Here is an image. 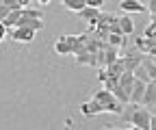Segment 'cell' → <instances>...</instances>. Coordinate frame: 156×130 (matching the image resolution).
I'll list each match as a JSON object with an SVG mask.
<instances>
[{
    "mask_svg": "<svg viewBox=\"0 0 156 130\" xmlns=\"http://www.w3.org/2000/svg\"><path fill=\"white\" fill-rule=\"evenodd\" d=\"M7 28L13 26H28L33 30H41L44 28V13L39 9H30V7H20L15 11H11L5 20H0Z\"/></svg>",
    "mask_w": 156,
    "mask_h": 130,
    "instance_id": "1",
    "label": "cell"
},
{
    "mask_svg": "<svg viewBox=\"0 0 156 130\" xmlns=\"http://www.w3.org/2000/svg\"><path fill=\"white\" fill-rule=\"evenodd\" d=\"M139 104H143L145 108H154L156 106V80H150V83H145V89H143V98H141V102Z\"/></svg>",
    "mask_w": 156,
    "mask_h": 130,
    "instance_id": "7",
    "label": "cell"
},
{
    "mask_svg": "<svg viewBox=\"0 0 156 130\" xmlns=\"http://www.w3.org/2000/svg\"><path fill=\"white\" fill-rule=\"evenodd\" d=\"M117 22H119V28H122L124 35H132V30H134V22L130 20L128 15H117Z\"/></svg>",
    "mask_w": 156,
    "mask_h": 130,
    "instance_id": "14",
    "label": "cell"
},
{
    "mask_svg": "<svg viewBox=\"0 0 156 130\" xmlns=\"http://www.w3.org/2000/svg\"><path fill=\"white\" fill-rule=\"evenodd\" d=\"M15 9H20V2H17V0H0V20H5V17H7L11 11H15Z\"/></svg>",
    "mask_w": 156,
    "mask_h": 130,
    "instance_id": "13",
    "label": "cell"
},
{
    "mask_svg": "<svg viewBox=\"0 0 156 130\" xmlns=\"http://www.w3.org/2000/svg\"><path fill=\"white\" fill-rule=\"evenodd\" d=\"M141 59H143V54L136 50V48H132V50H128L124 57H122V61H124V72H132L136 65L141 63Z\"/></svg>",
    "mask_w": 156,
    "mask_h": 130,
    "instance_id": "8",
    "label": "cell"
},
{
    "mask_svg": "<svg viewBox=\"0 0 156 130\" xmlns=\"http://www.w3.org/2000/svg\"><path fill=\"white\" fill-rule=\"evenodd\" d=\"M37 2H39V5H48V2H50V0H37Z\"/></svg>",
    "mask_w": 156,
    "mask_h": 130,
    "instance_id": "23",
    "label": "cell"
},
{
    "mask_svg": "<svg viewBox=\"0 0 156 130\" xmlns=\"http://www.w3.org/2000/svg\"><path fill=\"white\" fill-rule=\"evenodd\" d=\"M9 30H11V39L13 41H20V44H30L35 39V33H37V30H33L28 26H13Z\"/></svg>",
    "mask_w": 156,
    "mask_h": 130,
    "instance_id": "6",
    "label": "cell"
},
{
    "mask_svg": "<svg viewBox=\"0 0 156 130\" xmlns=\"http://www.w3.org/2000/svg\"><path fill=\"white\" fill-rule=\"evenodd\" d=\"M7 33H9V28L0 22V41H5V37H7Z\"/></svg>",
    "mask_w": 156,
    "mask_h": 130,
    "instance_id": "21",
    "label": "cell"
},
{
    "mask_svg": "<svg viewBox=\"0 0 156 130\" xmlns=\"http://www.w3.org/2000/svg\"><path fill=\"white\" fill-rule=\"evenodd\" d=\"M124 39H126V35H122V33H108L106 35V44H111L115 48H122L124 46Z\"/></svg>",
    "mask_w": 156,
    "mask_h": 130,
    "instance_id": "15",
    "label": "cell"
},
{
    "mask_svg": "<svg viewBox=\"0 0 156 130\" xmlns=\"http://www.w3.org/2000/svg\"><path fill=\"white\" fill-rule=\"evenodd\" d=\"M17 2H20V7H28V5H30V0H17Z\"/></svg>",
    "mask_w": 156,
    "mask_h": 130,
    "instance_id": "22",
    "label": "cell"
},
{
    "mask_svg": "<svg viewBox=\"0 0 156 130\" xmlns=\"http://www.w3.org/2000/svg\"><path fill=\"white\" fill-rule=\"evenodd\" d=\"M119 9L126 13H145V5L139 2V0H122Z\"/></svg>",
    "mask_w": 156,
    "mask_h": 130,
    "instance_id": "12",
    "label": "cell"
},
{
    "mask_svg": "<svg viewBox=\"0 0 156 130\" xmlns=\"http://www.w3.org/2000/svg\"><path fill=\"white\" fill-rule=\"evenodd\" d=\"M78 15H80L83 20L89 24V28H93V26H95V22H98V17H100V9H93V7H83L80 11H78Z\"/></svg>",
    "mask_w": 156,
    "mask_h": 130,
    "instance_id": "11",
    "label": "cell"
},
{
    "mask_svg": "<svg viewBox=\"0 0 156 130\" xmlns=\"http://www.w3.org/2000/svg\"><path fill=\"white\" fill-rule=\"evenodd\" d=\"M145 11L152 15V20H154V15H156V0H150V2L145 5Z\"/></svg>",
    "mask_w": 156,
    "mask_h": 130,
    "instance_id": "19",
    "label": "cell"
},
{
    "mask_svg": "<svg viewBox=\"0 0 156 130\" xmlns=\"http://www.w3.org/2000/svg\"><path fill=\"white\" fill-rule=\"evenodd\" d=\"M143 37H147V39H156V22L152 20L147 26H145V30H143Z\"/></svg>",
    "mask_w": 156,
    "mask_h": 130,
    "instance_id": "18",
    "label": "cell"
},
{
    "mask_svg": "<svg viewBox=\"0 0 156 130\" xmlns=\"http://www.w3.org/2000/svg\"><path fill=\"white\" fill-rule=\"evenodd\" d=\"M117 57H119V48H115L111 44H102L100 50H98V67H106L108 63H113Z\"/></svg>",
    "mask_w": 156,
    "mask_h": 130,
    "instance_id": "4",
    "label": "cell"
},
{
    "mask_svg": "<svg viewBox=\"0 0 156 130\" xmlns=\"http://www.w3.org/2000/svg\"><path fill=\"white\" fill-rule=\"evenodd\" d=\"M134 48L141 54H156V39H147V37H136Z\"/></svg>",
    "mask_w": 156,
    "mask_h": 130,
    "instance_id": "9",
    "label": "cell"
},
{
    "mask_svg": "<svg viewBox=\"0 0 156 130\" xmlns=\"http://www.w3.org/2000/svg\"><path fill=\"white\" fill-rule=\"evenodd\" d=\"M104 5V0H87V7H93V9H100Z\"/></svg>",
    "mask_w": 156,
    "mask_h": 130,
    "instance_id": "20",
    "label": "cell"
},
{
    "mask_svg": "<svg viewBox=\"0 0 156 130\" xmlns=\"http://www.w3.org/2000/svg\"><path fill=\"white\" fill-rule=\"evenodd\" d=\"M63 5H65V9H67V11L78 13L83 7H87V0H63Z\"/></svg>",
    "mask_w": 156,
    "mask_h": 130,
    "instance_id": "16",
    "label": "cell"
},
{
    "mask_svg": "<svg viewBox=\"0 0 156 130\" xmlns=\"http://www.w3.org/2000/svg\"><path fill=\"white\" fill-rule=\"evenodd\" d=\"M76 41H78L76 35H61V37L56 39V44H54V52H56V54H63V57H67V54H74Z\"/></svg>",
    "mask_w": 156,
    "mask_h": 130,
    "instance_id": "5",
    "label": "cell"
},
{
    "mask_svg": "<svg viewBox=\"0 0 156 130\" xmlns=\"http://www.w3.org/2000/svg\"><path fill=\"white\" fill-rule=\"evenodd\" d=\"M132 76H134V78H139V80H143V83H150V80H156V78H152V76H150V74H147V72L143 69V65H141V63H139V65H136V67L132 69Z\"/></svg>",
    "mask_w": 156,
    "mask_h": 130,
    "instance_id": "17",
    "label": "cell"
},
{
    "mask_svg": "<svg viewBox=\"0 0 156 130\" xmlns=\"http://www.w3.org/2000/svg\"><path fill=\"white\" fill-rule=\"evenodd\" d=\"M143 89H145V83H143V80H139V78H134L132 89H130V93H128V102L139 104V102H141V98H143Z\"/></svg>",
    "mask_w": 156,
    "mask_h": 130,
    "instance_id": "10",
    "label": "cell"
},
{
    "mask_svg": "<svg viewBox=\"0 0 156 130\" xmlns=\"http://www.w3.org/2000/svg\"><path fill=\"white\" fill-rule=\"evenodd\" d=\"M122 121L124 124H132L130 128H139V130H152L154 128V117H152V111L150 108H141L139 104H124L122 108Z\"/></svg>",
    "mask_w": 156,
    "mask_h": 130,
    "instance_id": "2",
    "label": "cell"
},
{
    "mask_svg": "<svg viewBox=\"0 0 156 130\" xmlns=\"http://www.w3.org/2000/svg\"><path fill=\"white\" fill-rule=\"evenodd\" d=\"M93 100L98 102V106L102 108V113L119 115V113H122V108H124V104L117 102V98L111 93L108 89H100V91H95V93H93Z\"/></svg>",
    "mask_w": 156,
    "mask_h": 130,
    "instance_id": "3",
    "label": "cell"
}]
</instances>
